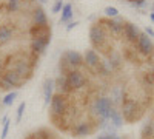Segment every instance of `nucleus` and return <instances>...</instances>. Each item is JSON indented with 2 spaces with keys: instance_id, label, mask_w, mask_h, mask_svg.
Returning <instances> with one entry per match:
<instances>
[{
  "instance_id": "f257e3e1",
  "label": "nucleus",
  "mask_w": 154,
  "mask_h": 139,
  "mask_svg": "<svg viewBox=\"0 0 154 139\" xmlns=\"http://www.w3.org/2000/svg\"><path fill=\"white\" fill-rule=\"evenodd\" d=\"M96 125L91 124V122H77L71 127V134L74 137H83V136H89L96 131Z\"/></svg>"
},
{
  "instance_id": "f03ea898",
  "label": "nucleus",
  "mask_w": 154,
  "mask_h": 139,
  "mask_svg": "<svg viewBox=\"0 0 154 139\" xmlns=\"http://www.w3.org/2000/svg\"><path fill=\"white\" fill-rule=\"evenodd\" d=\"M53 90H54V82L51 79H46L43 82V97H45V105L51 104V99H53Z\"/></svg>"
},
{
  "instance_id": "7ed1b4c3",
  "label": "nucleus",
  "mask_w": 154,
  "mask_h": 139,
  "mask_svg": "<svg viewBox=\"0 0 154 139\" xmlns=\"http://www.w3.org/2000/svg\"><path fill=\"white\" fill-rule=\"evenodd\" d=\"M16 97H17V91L8 93V94L3 97V105H5V107H9V105H11V104L16 100Z\"/></svg>"
},
{
  "instance_id": "20e7f679",
  "label": "nucleus",
  "mask_w": 154,
  "mask_h": 139,
  "mask_svg": "<svg viewBox=\"0 0 154 139\" xmlns=\"http://www.w3.org/2000/svg\"><path fill=\"white\" fill-rule=\"evenodd\" d=\"M69 17H71V5H66L65 9H63V14H62V22L69 20Z\"/></svg>"
},
{
  "instance_id": "39448f33",
  "label": "nucleus",
  "mask_w": 154,
  "mask_h": 139,
  "mask_svg": "<svg viewBox=\"0 0 154 139\" xmlns=\"http://www.w3.org/2000/svg\"><path fill=\"white\" fill-rule=\"evenodd\" d=\"M25 108H26V104L22 102V104L19 105V108H17V118H16V122H20V121H22V116H23Z\"/></svg>"
},
{
  "instance_id": "423d86ee",
  "label": "nucleus",
  "mask_w": 154,
  "mask_h": 139,
  "mask_svg": "<svg viewBox=\"0 0 154 139\" xmlns=\"http://www.w3.org/2000/svg\"><path fill=\"white\" fill-rule=\"evenodd\" d=\"M8 130H9V119L8 118H5L3 119V130H2V139H5L6 136H8Z\"/></svg>"
},
{
  "instance_id": "0eeeda50",
  "label": "nucleus",
  "mask_w": 154,
  "mask_h": 139,
  "mask_svg": "<svg viewBox=\"0 0 154 139\" xmlns=\"http://www.w3.org/2000/svg\"><path fill=\"white\" fill-rule=\"evenodd\" d=\"M105 11H106L108 16H117V9H116V8H106Z\"/></svg>"
},
{
  "instance_id": "6e6552de",
  "label": "nucleus",
  "mask_w": 154,
  "mask_h": 139,
  "mask_svg": "<svg viewBox=\"0 0 154 139\" xmlns=\"http://www.w3.org/2000/svg\"><path fill=\"white\" fill-rule=\"evenodd\" d=\"M60 8H62V0H57L56 5H54V8H53V11H54V12H57Z\"/></svg>"
},
{
  "instance_id": "1a4fd4ad",
  "label": "nucleus",
  "mask_w": 154,
  "mask_h": 139,
  "mask_svg": "<svg viewBox=\"0 0 154 139\" xmlns=\"http://www.w3.org/2000/svg\"><path fill=\"white\" fill-rule=\"evenodd\" d=\"M97 139H109V134H99Z\"/></svg>"
},
{
  "instance_id": "9d476101",
  "label": "nucleus",
  "mask_w": 154,
  "mask_h": 139,
  "mask_svg": "<svg viewBox=\"0 0 154 139\" xmlns=\"http://www.w3.org/2000/svg\"><path fill=\"white\" fill-rule=\"evenodd\" d=\"M128 2H133V3H142L143 0H128Z\"/></svg>"
}]
</instances>
